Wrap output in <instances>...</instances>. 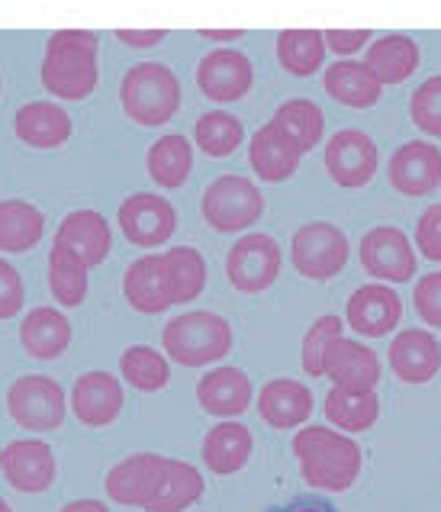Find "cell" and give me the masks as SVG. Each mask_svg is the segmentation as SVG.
I'll use <instances>...</instances> for the list:
<instances>
[{"instance_id": "cell-1", "label": "cell", "mask_w": 441, "mask_h": 512, "mask_svg": "<svg viewBox=\"0 0 441 512\" xmlns=\"http://www.w3.org/2000/svg\"><path fill=\"white\" fill-rule=\"evenodd\" d=\"M293 455L300 461V477L310 490L345 493L361 477V445L332 426H303L293 435Z\"/></svg>"}, {"instance_id": "cell-2", "label": "cell", "mask_w": 441, "mask_h": 512, "mask_svg": "<svg viewBox=\"0 0 441 512\" xmlns=\"http://www.w3.org/2000/svg\"><path fill=\"white\" fill-rule=\"evenodd\" d=\"M100 39L87 29H58L46 42L39 78L55 100H87L100 81Z\"/></svg>"}, {"instance_id": "cell-3", "label": "cell", "mask_w": 441, "mask_h": 512, "mask_svg": "<svg viewBox=\"0 0 441 512\" xmlns=\"http://www.w3.org/2000/svg\"><path fill=\"white\" fill-rule=\"evenodd\" d=\"M181 81L165 62H139L120 81V107L136 126L155 129L171 123L181 110Z\"/></svg>"}, {"instance_id": "cell-4", "label": "cell", "mask_w": 441, "mask_h": 512, "mask_svg": "<svg viewBox=\"0 0 441 512\" xmlns=\"http://www.w3.org/2000/svg\"><path fill=\"white\" fill-rule=\"evenodd\" d=\"M232 326L226 316L210 310H190L168 319L161 329V345L171 361L184 364V368H207V364L223 361L232 351Z\"/></svg>"}, {"instance_id": "cell-5", "label": "cell", "mask_w": 441, "mask_h": 512, "mask_svg": "<svg viewBox=\"0 0 441 512\" xmlns=\"http://www.w3.org/2000/svg\"><path fill=\"white\" fill-rule=\"evenodd\" d=\"M200 213L207 226L216 232H245L264 216V194L252 178L242 174H223L207 190H203Z\"/></svg>"}, {"instance_id": "cell-6", "label": "cell", "mask_w": 441, "mask_h": 512, "mask_svg": "<svg viewBox=\"0 0 441 512\" xmlns=\"http://www.w3.org/2000/svg\"><path fill=\"white\" fill-rule=\"evenodd\" d=\"M7 413L26 432H55L68 416V397L55 377L26 374L7 390Z\"/></svg>"}, {"instance_id": "cell-7", "label": "cell", "mask_w": 441, "mask_h": 512, "mask_svg": "<svg viewBox=\"0 0 441 512\" xmlns=\"http://www.w3.org/2000/svg\"><path fill=\"white\" fill-rule=\"evenodd\" d=\"M351 245L348 236L335 223L326 219H313V223L300 226L290 239V261L303 277L310 281H332L348 265Z\"/></svg>"}, {"instance_id": "cell-8", "label": "cell", "mask_w": 441, "mask_h": 512, "mask_svg": "<svg viewBox=\"0 0 441 512\" xmlns=\"http://www.w3.org/2000/svg\"><path fill=\"white\" fill-rule=\"evenodd\" d=\"M284 252L264 232H248L229 248L226 255V277L239 294H264L281 277Z\"/></svg>"}, {"instance_id": "cell-9", "label": "cell", "mask_w": 441, "mask_h": 512, "mask_svg": "<svg viewBox=\"0 0 441 512\" xmlns=\"http://www.w3.org/2000/svg\"><path fill=\"white\" fill-rule=\"evenodd\" d=\"M358 258H361V268L380 284H406V281H413V274L419 268L413 242L396 226L367 229L358 248Z\"/></svg>"}, {"instance_id": "cell-10", "label": "cell", "mask_w": 441, "mask_h": 512, "mask_svg": "<svg viewBox=\"0 0 441 512\" xmlns=\"http://www.w3.org/2000/svg\"><path fill=\"white\" fill-rule=\"evenodd\" d=\"M0 474L17 493H46L58 477L55 451L42 438H13L0 448Z\"/></svg>"}, {"instance_id": "cell-11", "label": "cell", "mask_w": 441, "mask_h": 512, "mask_svg": "<svg viewBox=\"0 0 441 512\" xmlns=\"http://www.w3.org/2000/svg\"><path fill=\"white\" fill-rule=\"evenodd\" d=\"M255 84L252 58L232 46H219L207 52L197 65V87L213 104H235Z\"/></svg>"}, {"instance_id": "cell-12", "label": "cell", "mask_w": 441, "mask_h": 512, "mask_svg": "<svg viewBox=\"0 0 441 512\" xmlns=\"http://www.w3.org/2000/svg\"><path fill=\"white\" fill-rule=\"evenodd\" d=\"M120 229L123 236L139 245V248H161L174 239V229H178V213H174L171 200H165L161 194H132L120 203Z\"/></svg>"}, {"instance_id": "cell-13", "label": "cell", "mask_w": 441, "mask_h": 512, "mask_svg": "<svg viewBox=\"0 0 441 512\" xmlns=\"http://www.w3.org/2000/svg\"><path fill=\"white\" fill-rule=\"evenodd\" d=\"M380 165L377 145L374 139L361 133V129H338L335 136L326 142V171L329 178L345 187V190H358L374 181Z\"/></svg>"}, {"instance_id": "cell-14", "label": "cell", "mask_w": 441, "mask_h": 512, "mask_svg": "<svg viewBox=\"0 0 441 512\" xmlns=\"http://www.w3.org/2000/svg\"><path fill=\"white\" fill-rule=\"evenodd\" d=\"M126 393L120 377L110 371H87L75 380V387L68 393L71 413L78 416L81 426L87 429H107L123 413Z\"/></svg>"}, {"instance_id": "cell-15", "label": "cell", "mask_w": 441, "mask_h": 512, "mask_svg": "<svg viewBox=\"0 0 441 512\" xmlns=\"http://www.w3.org/2000/svg\"><path fill=\"white\" fill-rule=\"evenodd\" d=\"M403 319V300L387 284H364L348 297L345 323L364 339H384Z\"/></svg>"}, {"instance_id": "cell-16", "label": "cell", "mask_w": 441, "mask_h": 512, "mask_svg": "<svg viewBox=\"0 0 441 512\" xmlns=\"http://www.w3.org/2000/svg\"><path fill=\"white\" fill-rule=\"evenodd\" d=\"M165 455H155V451H139V455H129L120 464L110 467L107 474V496L120 506H136L145 509L155 496L161 474H165Z\"/></svg>"}, {"instance_id": "cell-17", "label": "cell", "mask_w": 441, "mask_h": 512, "mask_svg": "<svg viewBox=\"0 0 441 512\" xmlns=\"http://www.w3.org/2000/svg\"><path fill=\"white\" fill-rule=\"evenodd\" d=\"M390 184L403 197H425L435 187H441V149L429 139H413L393 152L390 165Z\"/></svg>"}, {"instance_id": "cell-18", "label": "cell", "mask_w": 441, "mask_h": 512, "mask_svg": "<svg viewBox=\"0 0 441 512\" xmlns=\"http://www.w3.org/2000/svg\"><path fill=\"white\" fill-rule=\"evenodd\" d=\"M303 162V149L293 142L290 133H284L274 120L264 123L248 142V165L264 184H281L297 174Z\"/></svg>"}, {"instance_id": "cell-19", "label": "cell", "mask_w": 441, "mask_h": 512, "mask_svg": "<svg viewBox=\"0 0 441 512\" xmlns=\"http://www.w3.org/2000/svg\"><path fill=\"white\" fill-rule=\"evenodd\" d=\"M13 133L29 149H62L75 133V123L62 104L55 100H29L13 116Z\"/></svg>"}, {"instance_id": "cell-20", "label": "cell", "mask_w": 441, "mask_h": 512, "mask_svg": "<svg viewBox=\"0 0 441 512\" xmlns=\"http://www.w3.org/2000/svg\"><path fill=\"white\" fill-rule=\"evenodd\" d=\"M55 245L75 252L87 268L104 265L113 252V229L97 210H75L68 213L55 229Z\"/></svg>"}, {"instance_id": "cell-21", "label": "cell", "mask_w": 441, "mask_h": 512, "mask_svg": "<svg viewBox=\"0 0 441 512\" xmlns=\"http://www.w3.org/2000/svg\"><path fill=\"white\" fill-rule=\"evenodd\" d=\"M252 397V380L232 364H219V368L203 374L197 384V403L216 419H239L252 406Z\"/></svg>"}, {"instance_id": "cell-22", "label": "cell", "mask_w": 441, "mask_h": 512, "mask_svg": "<svg viewBox=\"0 0 441 512\" xmlns=\"http://www.w3.org/2000/svg\"><path fill=\"white\" fill-rule=\"evenodd\" d=\"M387 361L403 384H429L441 368V345L425 329H403L400 335H393Z\"/></svg>"}, {"instance_id": "cell-23", "label": "cell", "mask_w": 441, "mask_h": 512, "mask_svg": "<svg viewBox=\"0 0 441 512\" xmlns=\"http://www.w3.org/2000/svg\"><path fill=\"white\" fill-rule=\"evenodd\" d=\"M258 413L271 429H300L313 416V390L290 377L268 380L258 390Z\"/></svg>"}, {"instance_id": "cell-24", "label": "cell", "mask_w": 441, "mask_h": 512, "mask_svg": "<svg viewBox=\"0 0 441 512\" xmlns=\"http://www.w3.org/2000/svg\"><path fill=\"white\" fill-rule=\"evenodd\" d=\"M326 377L332 380V387L374 390L380 380V358L371 345L338 335L326 355Z\"/></svg>"}, {"instance_id": "cell-25", "label": "cell", "mask_w": 441, "mask_h": 512, "mask_svg": "<svg viewBox=\"0 0 441 512\" xmlns=\"http://www.w3.org/2000/svg\"><path fill=\"white\" fill-rule=\"evenodd\" d=\"M252 445H255V438L248 432V426H242V422H235V419H223L219 426L207 432V438H203L200 458L207 464L210 474L229 477V474H239L248 464Z\"/></svg>"}, {"instance_id": "cell-26", "label": "cell", "mask_w": 441, "mask_h": 512, "mask_svg": "<svg viewBox=\"0 0 441 512\" xmlns=\"http://www.w3.org/2000/svg\"><path fill=\"white\" fill-rule=\"evenodd\" d=\"M20 345L29 358L36 361H55L62 358L71 345V323L62 310L52 306H36L20 323Z\"/></svg>"}, {"instance_id": "cell-27", "label": "cell", "mask_w": 441, "mask_h": 512, "mask_svg": "<svg viewBox=\"0 0 441 512\" xmlns=\"http://www.w3.org/2000/svg\"><path fill=\"white\" fill-rule=\"evenodd\" d=\"M419 42L406 33H387L380 39L367 42L364 65L374 71V78L380 84H403L416 75L419 68Z\"/></svg>"}, {"instance_id": "cell-28", "label": "cell", "mask_w": 441, "mask_h": 512, "mask_svg": "<svg viewBox=\"0 0 441 512\" xmlns=\"http://www.w3.org/2000/svg\"><path fill=\"white\" fill-rule=\"evenodd\" d=\"M322 87H326V94L335 104L351 110L374 107L380 94H384V84L374 78V71L364 62H355V58H342V62L329 65L326 75H322Z\"/></svg>"}, {"instance_id": "cell-29", "label": "cell", "mask_w": 441, "mask_h": 512, "mask_svg": "<svg viewBox=\"0 0 441 512\" xmlns=\"http://www.w3.org/2000/svg\"><path fill=\"white\" fill-rule=\"evenodd\" d=\"M123 297L136 313L158 316L171 310V297L161 274V255H142L136 258L123 274Z\"/></svg>"}, {"instance_id": "cell-30", "label": "cell", "mask_w": 441, "mask_h": 512, "mask_svg": "<svg viewBox=\"0 0 441 512\" xmlns=\"http://www.w3.org/2000/svg\"><path fill=\"white\" fill-rule=\"evenodd\" d=\"M161 274L171 303H194L207 287V258L194 245H174L161 255Z\"/></svg>"}, {"instance_id": "cell-31", "label": "cell", "mask_w": 441, "mask_h": 512, "mask_svg": "<svg viewBox=\"0 0 441 512\" xmlns=\"http://www.w3.org/2000/svg\"><path fill=\"white\" fill-rule=\"evenodd\" d=\"M46 236V216L36 203L26 200H0V252L23 255Z\"/></svg>"}, {"instance_id": "cell-32", "label": "cell", "mask_w": 441, "mask_h": 512, "mask_svg": "<svg viewBox=\"0 0 441 512\" xmlns=\"http://www.w3.org/2000/svg\"><path fill=\"white\" fill-rule=\"evenodd\" d=\"M145 168L149 178L161 190H178L187 184L190 171H194V145L181 133H168L155 139V145L145 155Z\"/></svg>"}, {"instance_id": "cell-33", "label": "cell", "mask_w": 441, "mask_h": 512, "mask_svg": "<svg viewBox=\"0 0 441 512\" xmlns=\"http://www.w3.org/2000/svg\"><path fill=\"white\" fill-rule=\"evenodd\" d=\"M322 413L332 422V429L355 435L367 432L380 416V400L374 390H345V387H332L326 393V403H322Z\"/></svg>"}, {"instance_id": "cell-34", "label": "cell", "mask_w": 441, "mask_h": 512, "mask_svg": "<svg viewBox=\"0 0 441 512\" xmlns=\"http://www.w3.org/2000/svg\"><path fill=\"white\" fill-rule=\"evenodd\" d=\"M200 496H203V474L194 464L168 458L161 484L149 500V506H145V512H184L194 506Z\"/></svg>"}, {"instance_id": "cell-35", "label": "cell", "mask_w": 441, "mask_h": 512, "mask_svg": "<svg viewBox=\"0 0 441 512\" xmlns=\"http://www.w3.org/2000/svg\"><path fill=\"white\" fill-rule=\"evenodd\" d=\"M326 36L322 29H284L277 33V62L293 78H313L326 65Z\"/></svg>"}, {"instance_id": "cell-36", "label": "cell", "mask_w": 441, "mask_h": 512, "mask_svg": "<svg viewBox=\"0 0 441 512\" xmlns=\"http://www.w3.org/2000/svg\"><path fill=\"white\" fill-rule=\"evenodd\" d=\"M87 287H91V268L84 261L68 252V248L55 245L52 242V252H49V290L58 306H68L75 310L87 300Z\"/></svg>"}, {"instance_id": "cell-37", "label": "cell", "mask_w": 441, "mask_h": 512, "mask_svg": "<svg viewBox=\"0 0 441 512\" xmlns=\"http://www.w3.org/2000/svg\"><path fill=\"white\" fill-rule=\"evenodd\" d=\"M271 120L284 129V133L293 136V142L300 145L303 155L313 152L322 142V133H326V113L310 97H290L281 107L274 110Z\"/></svg>"}, {"instance_id": "cell-38", "label": "cell", "mask_w": 441, "mask_h": 512, "mask_svg": "<svg viewBox=\"0 0 441 512\" xmlns=\"http://www.w3.org/2000/svg\"><path fill=\"white\" fill-rule=\"evenodd\" d=\"M194 142L203 155L210 158H229L239 152L245 142V126L235 113L226 110H210L194 123Z\"/></svg>"}, {"instance_id": "cell-39", "label": "cell", "mask_w": 441, "mask_h": 512, "mask_svg": "<svg viewBox=\"0 0 441 512\" xmlns=\"http://www.w3.org/2000/svg\"><path fill=\"white\" fill-rule=\"evenodd\" d=\"M120 374L129 387H136L142 393H158L168 387L171 364L152 345H129L120 355Z\"/></svg>"}, {"instance_id": "cell-40", "label": "cell", "mask_w": 441, "mask_h": 512, "mask_svg": "<svg viewBox=\"0 0 441 512\" xmlns=\"http://www.w3.org/2000/svg\"><path fill=\"white\" fill-rule=\"evenodd\" d=\"M342 332H345V319L335 316V313L319 316L316 323L306 329V335H303V371L306 374L326 377V355Z\"/></svg>"}, {"instance_id": "cell-41", "label": "cell", "mask_w": 441, "mask_h": 512, "mask_svg": "<svg viewBox=\"0 0 441 512\" xmlns=\"http://www.w3.org/2000/svg\"><path fill=\"white\" fill-rule=\"evenodd\" d=\"M409 116L425 136L441 139V75L416 87L413 100H409Z\"/></svg>"}, {"instance_id": "cell-42", "label": "cell", "mask_w": 441, "mask_h": 512, "mask_svg": "<svg viewBox=\"0 0 441 512\" xmlns=\"http://www.w3.org/2000/svg\"><path fill=\"white\" fill-rule=\"evenodd\" d=\"M413 306L422 316V323H429L432 329H441V271L419 277V284L413 290Z\"/></svg>"}, {"instance_id": "cell-43", "label": "cell", "mask_w": 441, "mask_h": 512, "mask_svg": "<svg viewBox=\"0 0 441 512\" xmlns=\"http://www.w3.org/2000/svg\"><path fill=\"white\" fill-rule=\"evenodd\" d=\"M26 306V287L20 271L10 265L7 258H0V319L20 316Z\"/></svg>"}, {"instance_id": "cell-44", "label": "cell", "mask_w": 441, "mask_h": 512, "mask_svg": "<svg viewBox=\"0 0 441 512\" xmlns=\"http://www.w3.org/2000/svg\"><path fill=\"white\" fill-rule=\"evenodd\" d=\"M416 248L425 261H432V265H441V203L429 207L416 223Z\"/></svg>"}, {"instance_id": "cell-45", "label": "cell", "mask_w": 441, "mask_h": 512, "mask_svg": "<svg viewBox=\"0 0 441 512\" xmlns=\"http://www.w3.org/2000/svg\"><path fill=\"white\" fill-rule=\"evenodd\" d=\"M326 49L342 55V58H351L358 55L361 49H367V42H371V29H326Z\"/></svg>"}, {"instance_id": "cell-46", "label": "cell", "mask_w": 441, "mask_h": 512, "mask_svg": "<svg viewBox=\"0 0 441 512\" xmlns=\"http://www.w3.org/2000/svg\"><path fill=\"white\" fill-rule=\"evenodd\" d=\"M113 36L129 49H155L168 39V29H116Z\"/></svg>"}, {"instance_id": "cell-47", "label": "cell", "mask_w": 441, "mask_h": 512, "mask_svg": "<svg viewBox=\"0 0 441 512\" xmlns=\"http://www.w3.org/2000/svg\"><path fill=\"white\" fill-rule=\"evenodd\" d=\"M268 512H335V506H329L326 500H316V496H306V500H290Z\"/></svg>"}, {"instance_id": "cell-48", "label": "cell", "mask_w": 441, "mask_h": 512, "mask_svg": "<svg viewBox=\"0 0 441 512\" xmlns=\"http://www.w3.org/2000/svg\"><path fill=\"white\" fill-rule=\"evenodd\" d=\"M58 512H110V506L104 500H91V496H87V500H71V503H65Z\"/></svg>"}, {"instance_id": "cell-49", "label": "cell", "mask_w": 441, "mask_h": 512, "mask_svg": "<svg viewBox=\"0 0 441 512\" xmlns=\"http://www.w3.org/2000/svg\"><path fill=\"white\" fill-rule=\"evenodd\" d=\"M242 36V29H200V39L207 42H239Z\"/></svg>"}, {"instance_id": "cell-50", "label": "cell", "mask_w": 441, "mask_h": 512, "mask_svg": "<svg viewBox=\"0 0 441 512\" xmlns=\"http://www.w3.org/2000/svg\"><path fill=\"white\" fill-rule=\"evenodd\" d=\"M0 512H13V509H10V503L4 500V496H0Z\"/></svg>"}, {"instance_id": "cell-51", "label": "cell", "mask_w": 441, "mask_h": 512, "mask_svg": "<svg viewBox=\"0 0 441 512\" xmlns=\"http://www.w3.org/2000/svg\"><path fill=\"white\" fill-rule=\"evenodd\" d=\"M0 87H4V84H0Z\"/></svg>"}]
</instances>
